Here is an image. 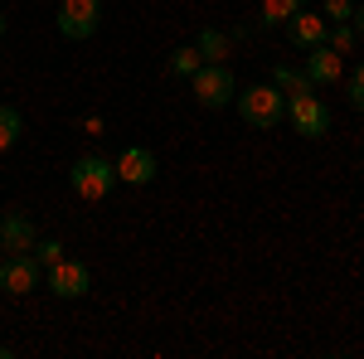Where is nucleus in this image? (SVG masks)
I'll return each mask as SVG.
<instances>
[{"mask_svg":"<svg viewBox=\"0 0 364 359\" xmlns=\"http://www.w3.org/2000/svg\"><path fill=\"white\" fill-rule=\"evenodd\" d=\"M301 10V0H262V25H287Z\"/></svg>","mask_w":364,"mask_h":359,"instance_id":"f3484780","label":"nucleus"},{"mask_svg":"<svg viewBox=\"0 0 364 359\" xmlns=\"http://www.w3.org/2000/svg\"><path fill=\"white\" fill-rule=\"evenodd\" d=\"M238 117L248 122V127H277L282 117H287V97H282V87L272 83H252V87H238Z\"/></svg>","mask_w":364,"mask_h":359,"instance_id":"f03ea898","label":"nucleus"},{"mask_svg":"<svg viewBox=\"0 0 364 359\" xmlns=\"http://www.w3.org/2000/svg\"><path fill=\"white\" fill-rule=\"evenodd\" d=\"M0 39H5V15H0Z\"/></svg>","mask_w":364,"mask_h":359,"instance_id":"b1692460","label":"nucleus"},{"mask_svg":"<svg viewBox=\"0 0 364 359\" xmlns=\"http://www.w3.org/2000/svg\"><path fill=\"white\" fill-rule=\"evenodd\" d=\"M34 243H39V233H34L29 214L15 209V214H5V219H0V248H5V252H29Z\"/></svg>","mask_w":364,"mask_h":359,"instance_id":"9b49d317","label":"nucleus"},{"mask_svg":"<svg viewBox=\"0 0 364 359\" xmlns=\"http://www.w3.org/2000/svg\"><path fill=\"white\" fill-rule=\"evenodd\" d=\"M350 25H355V34H360V39H364V0H360V5H355V15H350Z\"/></svg>","mask_w":364,"mask_h":359,"instance_id":"412c9836","label":"nucleus"},{"mask_svg":"<svg viewBox=\"0 0 364 359\" xmlns=\"http://www.w3.org/2000/svg\"><path fill=\"white\" fill-rule=\"evenodd\" d=\"M117 180H122V185H151V180H156V151L127 146V151L117 156Z\"/></svg>","mask_w":364,"mask_h":359,"instance_id":"9d476101","label":"nucleus"},{"mask_svg":"<svg viewBox=\"0 0 364 359\" xmlns=\"http://www.w3.org/2000/svg\"><path fill=\"white\" fill-rule=\"evenodd\" d=\"M29 252H34V262H39V267H54L58 257H63V243H58V238H39Z\"/></svg>","mask_w":364,"mask_h":359,"instance_id":"a211bd4d","label":"nucleus"},{"mask_svg":"<svg viewBox=\"0 0 364 359\" xmlns=\"http://www.w3.org/2000/svg\"><path fill=\"white\" fill-rule=\"evenodd\" d=\"M287 122L301 132V136H311V141H321L326 132H331V107L316 97V92H287Z\"/></svg>","mask_w":364,"mask_h":359,"instance_id":"7ed1b4c3","label":"nucleus"},{"mask_svg":"<svg viewBox=\"0 0 364 359\" xmlns=\"http://www.w3.org/2000/svg\"><path fill=\"white\" fill-rule=\"evenodd\" d=\"M350 83H360V87H364V63H360V68H355V78H350Z\"/></svg>","mask_w":364,"mask_h":359,"instance_id":"4be33fe9","label":"nucleus"},{"mask_svg":"<svg viewBox=\"0 0 364 359\" xmlns=\"http://www.w3.org/2000/svg\"><path fill=\"white\" fill-rule=\"evenodd\" d=\"M355 15V0H326V20L340 25V20H350Z\"/></svg>","mask_w":364,"mask_h":359,"instance_id":"6ab92c4d","label":"nucleus"},{"mask_svg":"<svg viewBox=\"0 0 364 359\" xmlns=\"http://www.w3.org/2000/svg\"><path fill=\"white\" fill-rule=\"evenodd\" d=\"M190 83H195L199 107H228V102L238 97V83H233V68H228V63H204Z\"/></svg>","mask_w":364,"mask_h":359,"instance_id":"20e7f679","label":"nucleus"},{"mask_svg":"<svg viewBox=\"0 0 364 359\" xmlns=\"http://www.w3.org/2000/svg\"><path fill=\"white\" fill-rule=\"evenodd\" d=\"M199 68H204V58H199L195 44H180V49H170V73H175V78H195Z\"/></svg>","mask_w":364,"mask_h":359,"instance_id":"ddd939ff","label":"nucleus"},{"mask_svg":"<svg viewBox=\"0 0 364 359\" xmlns=\"http://www.w3.org/2000/svg\"><path fill=\"white\" fill-rule=\"evenodd\" d=\"M301 73L311 78V87H336L345 78V54H336L331 44H316V49H306V68Z\"/></svg>","mask_w":364,"mask_h":359,"instance_id":"6e6552de","label":"nucleus"},{"mask_svg":"<svg viewBox=\"0 0 364 359\" xmlns=\"http://www.w3.org/2000/svg\"><path fill=\"white\" fill-rule=\"evenodd\" d=\"M20 132H25V117L10 107V102H0V151H10L20 141Z\"/></svg>","mask_w":364,"mask_h":359,"instance_id":"4468645a","label":"nucleus"},{"mask_svg":"<svg viewBox=\"0 0 364 359\" xmlns=\"http://www.w3.org/2000/svg\"><path fill=\"white\" fill-rule=\"evenodd\" d=\"M301 5H311V0H301Z\"/></svg>","mask_w":364,"mask_h":359,"instance_id":"393cba45","label":"nucleus"},{"mask_svg":"<svg viewBox=\"0 0 364 359\" xmlns=\"http://www.w3.org/2000/svg\"><path fill=\"white\" fill-rule=\"evenodd\" d=\"M39 282H44V267L34 262V252H5V257H0V291L25 296Z\"/></svg>","mask_w":364,"mask_h":359,"instance_id":"423d86ee","label":"nucleus"},{"mask_svg":"<svg viewBox=\"0 0 364 359\" xmlns=\"http://www.w3.org/2000/svg\"><path fill=\"white\" fill-rule=\"evenodd\" d=\"M102 25V0H63L58 5V34L63 39H92Z\"/></svg>","mask_w":364,"mask_h":359,"instance_id":"39448f33","label":"nucleus"},{"mask_svg":"<svg viewBox=\"0 0 364 359\" xmlns=\"http://www.w3.org/2000/svg\"><path fill=\"white\" fill-rule=\"evenodd\" d=\"M0 359H10V345H0Z\"/></svg>","mask_w":364,"mask_h":359,"instance_id":"5701e85b","label":"nucleus"},{"mask_svg":"<svg viewBox=\"0 0 364 359\" xmlns=\"http://www.w3.org/2000/svg\"><path fill=\"white\" fill-rule=\"evenodd\" d=\"M272 87H282V92H306L311 78L301 73V68H287V63H277V68H272Z\"/></svg>","mask_w":364,"mask_h":359,"instance_id":"2eb2a0df","label":"nucleus"},{"mask_svg":"<svg viewBox=\"0 0 364 359\" xmlns=\"http://www.w3.org/2000/svg\"><path fill=\"white\" fill-rule=\"evenodd\" d=\"M350 107L364 112V87H360V83H350Z\"/></svg>","mask_w":364,"mask_h":359,"instance_id":"aec40b11","label":"nucleus"},{"mask_svg":"<svg viewBox=\"0 0 364 359\" xmlns=\"http://www.w3.org/2000/svg\"><path fill=\"white\" fill-rule=\"evenodd\" d=\"M195 49L204 63H228V54H233V34H224V29H199Z\"/></svg>","mask_w":364,"mask_h":359,"instance_id":"f8f14e48","label":"nucleus"},{"mask_svg":"<svg viewBox=\"0 0 364 359\" xmlns=\"http://www.w3.org/2000/svg\"><path fill=\"white\" fill-rule=\"evenodd\" d=\"M326 34H331V20L316 15V10H306V5L287 20V39H291L296 49H316V44H326Z\"/></svg>","mask_w":364,"mask_h":359,"instance_id":"1a4fd4ad","label":"nucleus"},{"mask_svg":"<svg viewBox=\"0 0 364 359\" xmlns=\"http://www.w3.org/2000/svg\"><path fill=\"white\" fill-rule=\"evenodd\" d=\"M68 185H73L78 199L102 204V199L112 194V185H117V161H107V156H78L73 170H68Z\"/></svg>","mask_w":364,"mask_h":359,"instance_id":"f257e3e1","label":"nucleus"},{"mask_svg":"<svg viewBox=\"0 0 364 359\" xmlns=\"http://www.w3.org/2000/svg\"><path fill=\"white\" fill-rule=\"evenodd\" d=\"M326 44H331L336 54H355L360 34H355V25H350V20H340V25H331V34H326Z\"/></svg>","mask_w":364,"mask_h":359,"instance_id":"dca6fc26","label":"nucleus"},{"mask_svg":"<svg viewBox=\"0 0 364 359\" xmlns=\"http://www.w3.org/2000/svg\"><path fill=\"white\" fill-rule=\"evenodd\" d=\"M87 267L83 262H73V257H58L54 267H44V286L54 291V296H63V301H73V296H87Z\"/></svg>","mask_w":364,"mask_h":359,"instance_id":"0eeeda50","label":"nucleus"}]
</instances>
